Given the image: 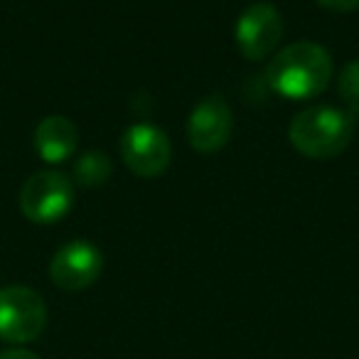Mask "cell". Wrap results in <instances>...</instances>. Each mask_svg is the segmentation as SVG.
Here are the masks:
<instances>
[{"label": "cell", "instance_id": "cell-7", "mask_svg": "<svg viewBox=\"0 0 359 359\" xmlns=\"http://www.w3.org/2000/svg\"><path fill=\"white\" fill-rule=\"evenodd\" d=\"M104 271V256L91 241H69L55 254L50 264V278L57 288L69 290H84L94 283Z\"/></svg>", "mask_w": 359, "mask_h": 359}, {"label": "cell", "instance_id": "cell-4", "mask_svg": "<svg viewBox=\"0 0 359 359\" xmlns=\"http://www.w3.org/2000/svg\"><path fill=\"white\" fill-rule=\"evenodd\" d=\"M47 305L37 290L27 285L0 288V339L25 344L45 332Z\"/></svg>", "mask_w": 359, "mask_h": 359}, {"label": "cell", "instance_id": "cell-11", "mask_svg": "<svg viewBox=\"0 0 359 359\" xmlns=\"http://www.w3.org/2000/svg\"><path fill=\"white\" fill-rule=\"evenodd\" d=\"M337 89H339V99L347 106V114L352 116V118H357L359 116V60H352L344 65V69L339 72Z\"/></svg>", "mask_w": 359, "mask_h": 359}, {"label": "cell", "instance_id": "cell-13", "mask_svg": "<svg viewBox=\"0 0 359 359\" xmlns=\"http://www.w3.org/2000/svg\"><path fill=\"white\" fill-rule=\"evenodd\" d=\"M0 359H40L35 352L30 349H22V347H13V349H3L0 352Z\"/></svg>", "mask_w": 359, "mask_h": 359}, {"label": "cell", "instance_id": "cell-1", "mask_svg": "<svg viewBox=\"0 0 359 359\" xmlns=\"http://www.w3.org/2000/svg\"><path fill=\"white\" fill-rule=\"evenodd\" d=\"M332 57L318 42H293L266 67V81L290 101H308L323 94L332 79Z\"/></svg>", "mask_w": 359, "mask_h": 359}, {"label": "cell", "instance_id": "cell-9", "mask_svg": "<svg viewBox=\"0 0 359 359\" xmlns=\"http://www.w3.org/2000/svg\"><path fill=\"white\" fill-rule=\"evenodd\" d=\"M35 150L45 163H62L76 153L79 130L67 116H47L35 128Z\"/></svg>", "mask_w": 359, "mask_h": 359}, {"label": "cell", "instance_id": "cell-3", "mask_svg": "<svg viewBox=\"0 0 359 359\" xmlns=\"http://www.w3.org/2000/svg\"><path fill=\"white\" fill-rule=\"evenodd\" d=\"M74 205V185L57 170H40L25 180L20 190V212L35 224H55L65 219Z\"/></svg>", "mask_w": 359, "mask_h": 359}, {"label": "cell", "instance_id": "cell-6", "mask_svg": "<svg viewBox=\"0 0 359 359\" xmlns=\"http://www.w3.org/2000/svg\"><path fill=\"white\" fill-rule=\"evenodd\" d=\"M234 37L239 52L251 62L269 57L283 37L280 13L271 3H254L239 15L234 25Z\"/></svg>", "mask_w": 359, "mask_h": 359}, {"label": "cell", "instance_id": "cell-2", "mask_svg": "<svg viewBox=\"0 0 359 359\" xmlns=\"http://www.w3.org/2000/svg\"><path fill=\"white\" fill-rule=\"evenodd\" d=\"M354 135V118L332 106H313L300 111L288 128V138L298 153L313 160L339 155Z\"/></svg>", "mask_w": 359, "mask_h": 359}, {"label": "cell", "instance_id": "cell-5", "mask_svg": "<svg viewBox=\"0 0 359 359\" xmlns=\"http://www.w3.org/2000/svg\"><path fill=\"white\" fill-rule=\"evenodd\" d=\"M121 158L138 177H158L168 170L172 145L163 128L153 123H135L121 135Z\"/></svg>", "mask_w": 359, "mask_h": 359}, {"label": "cell", "instance_id": "cell-12", "mask_svg": "<svg viewBox=\"0 0 359 359\" xmlns=\"http://www.w3.org/2000/svg\"><path fill=\"white\" fill-rule=\"evenodd\" d=\"M318 6H323L325 11L332 13H352L359 11V0H315Z\"/></svg>", "mask_w": 359, "mask_h": 359}, {"label": "cell", "instance_id": "cell-8", "mask_svg": "<svg viewBox=\"0 0 359 359\" xmlns=\"http://www.w3.org/2000/svg\"><path fill=\"white\" fill-rule=\"evenodd\" d=\"M231 130H234V114L229 104L217 94L202 99L187 118V140L192 148L207 155L224 148L231 138Z\"/></svg>", "mask_w": 359, "mask_h": 359}, {"label": "cell", "instance_id": "cell-10", "mask_svg": "<svg viewBox=\"0 0 359 359\" xmlns=\"http://www.w3.org/2000/svg\"><path fill=\"white\" fill-rule=\"evenodd\" d=\"M111 165L109 155L101 150H86L76 158L74 163V180L81 187H99L111 177Z\"/></svg>", "mask_w": 359, "mask_h": 359}]
</instances>
